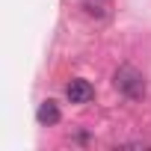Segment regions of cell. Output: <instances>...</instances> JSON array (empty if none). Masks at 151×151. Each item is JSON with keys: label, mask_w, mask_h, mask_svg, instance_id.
Listing matches in <instances>:
<instances>
[{"label": "cell", "mask_w": 151, "mask_h": 151, "mask_svg": "<svg viewBox=\"0 0 151 151\" xmlns=\"http://www.w3.org/2000/svg\"><path fill=\"white\" fill-rule=\"evenodd\" d=\"M116 89L127 98V101H142L145 98V77H142V71L133 68V65H122L116 71V77H113Z\"/></svg>", "instance_id": "cell-1"}, {"label": "cell", "mask_w": 151, "mask_h": 151, "mask_svg": "<svg viewBox=\"0 0 151 151\" xmlns=\"http://www.w3.org/2000/svg\"><path fill=\"white\" fill-rule=\"evenodd\" d=\"M65 98H68L71 104H89V101L95 98V89H92V83H89V80L74 77V80L65 86Z\"/></svg>", "instance_id": "cell-2"}, {"label": "cell", "mask_w": 151, "mask_h": 151, "mask_svg": "<svg viewBox=\"0 0 151 151\" xmlns=\"http://www.w3.org/2000/svg\"><path fill=\"white\" fill-rule=\"evenodd\" d=\"M36 119H39V124H56L59 122V107L53 101H42V107L36 110Z\"/></svg>", "instance_id": "cell-3"}]
</instances>
